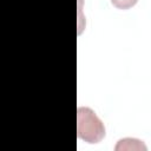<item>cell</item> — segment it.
<instances>
[{
	"label": "cell",
	"instance_id": "obj_3",
	"mask_svg": "<svg viewBox=\"0 0 151 151\" xmlns=\"http://www.w3.org/2000/svg\"><path fill=\"white\" fill-rule=\"evenodd\" d=\"M110 1L118 9H129L138 2V0H110Z\"/></svg>",
	"mask_w": 151,
	"mask_h": 151
},
{
	"label": "cell",
	"instance_id": "obj_2",
	"mask_svg": "<svg viewBox=\"0 0 151 151\" xmlns=\"http://www.w3.org/2000/svg\"><path fill=\"white\" fill-rule=\"evenodd\" d=\"M120 149H124V150H140V149L146 150V146L139 139L124 138V139L118 140V144L116 145V150H120Z\"/></svg>",
	"mask_w": 151,
	"mask_h": 151
},
{
	"label": "cell",
	"instance_id": "obj_1",
	"mask_svg": "<svg viewBox=\"0 0 151 151\" xmlns=\"http://www.w3.org/2000/svg\"><path fill=\"white\" fill-rule=\"evenodd\" d=\"M77 134L78 138L90 144L99 143L105 137V126L92 109L84 106L78 107Z\"/></svg>",
	"mask_w": 151,
	"mask_h": 151
}]
</instances>
